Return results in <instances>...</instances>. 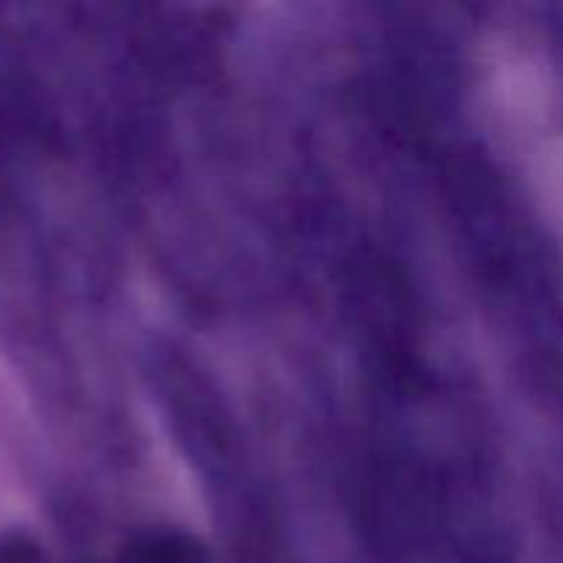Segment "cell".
<instances>
[{
    "instance_id": "cell-1",
    "label": "cell",
    "mask_w": 563,
    "mask_h": 563,
    "mask_svg": "<svg viewBox=\"0 0 563 563\" xmlns=\"http://www.w3.org/2000/svg\"><path fill=\"white\" fill-rule=\"evenodd\" d=\"M132 563H203V559L192 544L168 539V542L146 544L141 559H135Z\"/></svg>"
},
{
    "instance_id": "cell-2",
    "label": "cell",
    "mask_w": 563,
    "mask_h": 563,
    "mask_svg": "<svg viewBox=\"0 0 563 563\" xmlns=\"http://www.w3.org/2000/svg\"><path fill=\"white\" fill-rule=\"evenodd\" d=\"M0 563H47V555L25 533L5 531L0 533Z\"/></svg>"
}]
</instances>
